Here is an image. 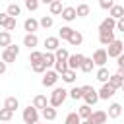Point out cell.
Returning <instances> with one entry per match:
<instances>
[{
  "label": "cell",
  "mask_w": 124,
  "mask_h": 124,
  "mask_svg": "<svg viewBox=\"0 0 124 124\" xmlns=\"http://www.w3.org/2000/svg\"><path fill=\"white\" fill-rule=\"evenodd\" d=\"M66 97H68V91H66L64 87H54L52 93H50V97H48V105L56 108V107H60V105L66 101Z\"/></svg>",
  "instance_id": "cell-1"
},
{
  "label": "cell",
  "mask_w": 124,
  "mask_h": 124,
  "mask_svg": "<svg viewBox=\"0 0 124 124\" xmlns=\"http://www.w3.org/2000/svg\"><path fill=\"white\" fill-rule=\"evenodd\" d=\"M21 116H23V122L25 124H37L39 122V108H35V107L29 105V107L23 108V114Z\"/></svg>",
  "instance_id": "cell-2"
},
{
  "label": "cell",
  "mask_w": 124,
  "mask_h": 124,
  "mask_svg": "<svg viewBox=\"0 0 124 124\" xmlns=\"http://www.w3.org/2000/svg\"><path fill=\"white\" fill-rule=\"evenodd\" d=\"M107 54H108V58H118L120 54H124V43L118 41V39H114V41L108 45Z\"/></svg>",
  "instance_id": "cell-3"
},
{
  "label": "cell",
  "mask_w": 124,
  "mask_h": 124,
  "mask_svg": "<svg viewBox=\"0 0 124 124\" xmlns=\"http://www.w3.org/2000/svg\"><path fill=\"white\" fill-rule=\"evenodd\" d=\"M83 89V101H85V105H95L97 101H99V91H95L91 85H83L81 87Z\"/></svg>",
  "instance_id": "cell-4"
},
{
  "label": "cell",
  "mask_w": 124,
  "mask_h": 124,
  "mask_svg": "<svg viewBox=\"0 0 124 124\" xmlns=\"http://www.w3.org/2000/svg\"><path fill=\"white\" fill-rule=\"evenodd\" d=\"M17 54H19V46H17V45H10L8 48H4L2 60H4L6 64H10V62H14V60L17 58Z\"/></svg>",
  "instance_id": "cell-5"
},
{
  "label": "cell",
  "mask_w": 124,
  "mask_h": 124,
  "mask_svg": "<svg viewBox=\"0 0 124 124\" xmlns=\"http://www.w3.org/2000/svg\"><path fill=\"white\" fill-rule=\"evenodd\" d=\"M93 62H95V66L103 68V66L108 62V54H107V48H97V50L93 52Z\"/></svg>",
  "instance_id": "cell-6"
},
{
  "label": "cell",
  "mask_w": 124,
  "mask_h": 124,
  "mask_svg": "<svg viewBox=\"0 0 124 124\" xmlns=\"http://www.w3.org/2000/svg\"><path fill=\"white\" fill-rule=\"evenodd\" d=\"M58 76H60V74H58L56 70H46L45 76H43V85H45V87H52V85L58 81Z\"/></svg>",
  "instance_id": "cell-7"
},
{
  "label": "cell",
  "mask_w": 124,
  "mask_h": 124,
  "mask_svg": "<svg viewBox=\"0 0 124 124\" xmlns=\"http://www.w3.org/2000/svg\"><path fill=\"white\" fill-rule=\"evenodd\" d=\"M114 29H116V19H112L110 16L105 17L99 23V33H108V31H114Z\"/></svg>",
  "instance_id": "cell-8"
},
{
  "label": "cell",
  "mask_w": 124,
  "mask_h": 124,
  "mask_svg": "<svg viewBox=\"0 0 124 124\" xmlns=\"http://www.w3.org/2000/svg\"><path fill=\"white\" fill-rule=\"evenodd\" d=\"M91 124H105L107 120H108V114L105 112V110H93V114L87 118Z\"/></svg>",
  "instance_id": "cell-9"
},
{
  "label": "cell",
  "mask_w": 124,
  "mask_h": 124,
  "mask_svg": "<svg viewBox=\"0 0 124 124\" xmlns=\"http://www.w3.org/2000/svg\"><path fill=\"white\" fill-rule=\"evenodd\" d=\"M83 58H85V56L79 54V52H78V54H70V56H68V68H70V70H78V68H81Z\"/></svg>",
  "instance_id": "cell-10"
},
{
  "label": "cell",
  "mask_w": 124,
  "mask_h": 124,
  "mask_svg": "<svg viewBox=\"0 0 124 124\" xmlns=\"http://www.w3.org/2000/svg\"><path fill=\"white\" fill-rule=\"evenodd\" d=\"M116 93V89L107 81V83H103V87H101V91H99V99H103V101H108L112 95Z\"/></svg>",
  "instance_id": "cell-11"
},
{
  "label": "cell",
  "mask_w": 124,
  "mask_h": 124,
  "mask_svg": "<svg viewBox=\"0 0 124 124\" xmlns=\"http://www.w3.org/2000/svg\"><path fill=\"white\" fill-rule=\"evenodd\" d=\"M45 46H46L48 52H56L60 48V39L58 37H46L45 39Z\"/></svg>",
  "instance_id": "cell-12"
},
{
  "label": "cell",
  "mask_w": 124,
  "mask_h": 124,
  "mask_svg": "<svg viewBox=\"0 0 124 124\" xmlns=\"http://www.w3.org/2000/svg\"><path fill=\"white\" fill-rule=\"evenodd\" d=\"M39 27H41V25H39V19H35V17H27V19L23 21V29H25L27 33H35Z\"/></svg>",
  "instance_id": "cell-13"
},
{
  "label": "cell",
  "mask_w": 124,
  "mask_h": 124,
  "mask_svg": "<svg viewBox=\"0 0 124 124\" xmlns=\"http://www.w3.org/2000/svg\"><path fill=\"white\" fill-rule=\"evenodd\" d=\"M60 16H62V19H64V21H74V19L78 17V14H76V8H74V6H66V8L62 10V14H60Z\"/></svg>",
  "instance_id": "cell-14"
},
{
  "label": "cell",
  "mask_w": 124,
  "mask_h": 124,
  "mask_svg": "<svg viewBox=\"0 0 124 124\" xmlns=\"http://www.w3.org/2000/svg\"><path fill=\"white\" fill-rule=\"evenodd\" d=\"M23 45H25V46H29V48L33 50V48L39 45V37H37L35 33H27V35L23 37Z\"/></svg>",
  "instance_id": "cell-15"
},
{
  "label": "cell",
  "mask_w": 124,
  "mask_h": 124,
  "mask_svg": "<svg viewBox=\"0 0 124 124\" xmlns=\"http://www.w3.org/2000/svg\"><path fill=\"white\" fill-rule=\"evenodd\" d=\"M108 16L112 17V19H120V17H124V6H120V4H114L110 10H108Z\"/></svg>",
  "instance_id": "cell-16"
},
{
  "label": "cell",
  "mask_w": 124,
  "mask_h": 124,
  "mask_svg": "<svg viewBox=\"0 0 124 124\" xmlns=\"http://www.w3.org/2000/svg\"><path fill=\"white\" fill-rule=\"evenodd\" d=\"M33 107L35 108H45V107H48V99H46V95H35L33 97Z\"/></svg>",
  "instance_id": "cell-17"
},
{
  "label": "cell",
  "mask_w": 124,
  "mask_h": 124,
  "mask_svg": "<svg viewBox=\"0 0 124 124\" xmlns=\"http://www.w3.org/2000/svg\"><path fill=\"white\" fill-rule=\"evenodd\" d=\"M107 114H108V118H118V116L122 114V107H120V103H110Z\"/></svg>",
  "instance_id": "cell-18"
},
{
  "label": "cell",
  "mask_w": 124,
  "mask_h": 124,
  "mask_svg": "<svg viewBox=\"0 0 124 124\" xmlns=\"http://www.w3.org/2000/svg\"><path fill=\"white\" fill-rule=\"evenodd\" d=\"M112 41H114V31H108V33H99V43H101L103 46H108Z\"/></svg>",
  "instance_id": "cell-19"
},
{
  "label": "cell",
  "mask_w": 124,
  "mask_h": 124,
  "mask_svg": "<svg viewBox=\"0 0 124 124\" xmlns=\"http://www.w3.org/2000/svg\"><path fill=\"white\" fill-rule=\"evenodd\" d=\"M41 114H43L45 120H54V118H56V108L48 105V107H45V108L41 110Z\"/></svg>",
  "instance_id": "cell-20"
},
{
  "label": "cell",
  "mask_w": 124,
  "mask_h": 124,
  "mask_svg": "<svg viewBox=\"0 0 124 124\" xmlns=\"http://www.w3.org/2000/svg\"><path fill=\"white\" fill-rule=\"evenodd\" d=\"M12 45V33L10 31H0V46L8 48Z\"/></svg>",
  "instance_id": "cell-21"
},
{
  "label": "cell",
  "mask_w": 124,
  "mask_h": 124,
  "mask_svg": "<svg viewBox=\"0 0 124 124\" xmlns=\"http://www.w3.org/2000/svg\"><path fill=\"white\" fill-rule=\"evenodd\" d=\"M68 43H70L72 46H79V45L83 43V35H81L79 31H74V33H72V37L68 39Z\"/></svg>",
  "instance_id": "cell-22"
},
{
  "label": "cell",
  "mask_w": 124,
  "mask_h": 124,
  "mask_svg": "<svg viewBox=\"0 0 124 124\" xmlns=\"http://www.w3.org/2000/svg\"><path fill=\"white\" fill-rule=\"evenodd\" d=\"M108 83H110L114 89H122V83H124V79H122L118 74H110V78H108Z\"/></svg>",
  "instance_id": "cell-23"
},
{
  "label": "cell",
  "mask_w": 124,
  "mask_h": 124,
  "mask_svg": "<svg viewBox=\"0 0 124 124\" xmlns=\"http://www.w3.org/2000/svg\"><path fill=\"white\" fill-rule=\"evenodd\" d=\"M4 107L16 112V108H19V101H17V97H6V101H4Z\"/></svg>",
  "instance_id": "cell-24"
},
{
  "label": "cell",
  "mask_w": 124,
  "mask_h": 124,
  "mask_svg": "<svg viewBox=\"0 0 124 124\" xmlns=\"http://www.w3.org/2000/svg\"><path fill=\"white\" fill-rule=\"evenodd\" d=\"M78 114H79V118H81V120H87V118L93 114V110H91V107H89V105H81V107L78 108Z\"/></svg>",
  "instance_id": "cell-25"
},
{
  "label": "cell",
  "mask_w": 124,
  "mask_h": 124,
  "mask_svg": "<svg viewBox=\"0 0 124 124\" xmlns=\"http://www.w3.org/2000/svg\"><path fill=\"white\" fill-rule=\"evenodd\" d=\"M74 31H76V29H72L70 25H64V27H60V31H58V39H66V41H68Z\"/></svg>",
  "instance_id": "cell-26"
},
{
  "label": "cell",
  "mask_w": 124,
  "mask_h": 124,
  "mask_svg": "<svg viewBox=\"0 0 124 124\" xmlns=\"http://www.w3.org/2000/svg\"><path fill=\"white\" fill-rule=\"evenodd\" d=\"M93 66H95L93 58H87V56H85V58H83V62H81V68H79V70H81L83 74H89V72L93 70Z\"/></svg>",
  "instance_id": "cell-27"
},
{
  "label": "cell",
  "mask_w": 124,
  "mask_h": 124,
  "mask_svg": "<svg viewBox=\"0 0 124 124\" xmlns=\"http://www.w3.org/2000/svg\"><path fill=\"white\" fill-rule=\"evenodd\" d=\"M43 62L46 64V68L54 66V64H56V54H54V52H48V50H46V52H45V56H43Z\"/></svg>",
  "instance_id": "cell-28"
},
{
  "label": "cell",
  "mask_w": 124,
  "mask_h": 124,
  "mask_svg": "<svg viewBox=\"0 0 124 124\" xmlns=\"http://www.w3.org/2000/svg\"><path fill=\"white\" fill-rule=\"evenodd\" d=\"M108 78H110V74H108V70H107L105 66L97 70V79H99L101 83H107V81H108Z\"/></svg>",
  "instance_id": "cell-29"
},
{
  "label": "cell",
  "mask_w": 124,
  "mask_h": 124,
  "mask_svg": "<svg viewBox=\"0 0 124 124\" xmlns=\"http://www.w3.org/2000/svg\"><path fill=\"white\" fill-rule=\"evenodd\" d=\"M60 76H62V79H64L66 83H74V81H76V70H70V68H68V70L62 72Z\"/></svg>",
  "instance_id": "cell-30"
},
{
  "label": "cell",
  "mask_w": 124,
  "mask_h": 124,
  "mask_svg": "<svg viewBox=\"0 0 124 124\" xmlns=\"http://www.w3.org/2000/svg\"><path fill=\"white\" fill-rule=\"evenodd\" d=\"M48 10H50V16H58V14H62V10H64V6H62V2H52L50 6H48Z\"/></svg>",
  "instance_id": "cell-31"
},
{
  "label": "cell",
  "mask_w": 124,
  "mask_h": 124,
  "mask_svg": "<svg viewBox=\"0 0 124 124\" xmlns=\"http://www.w3.org/2000/svg\"><path fill=\"white\" fill-rule=\"evenodd\" d=\"M6 14H8L10 17H17V16L21 14V8H19L17 4H10V6L6 8Z\"/></svg>",
  "instance_id": "cell-32"
},
{
  "label": "cell",
  "mask_w": 124,
  "mask_h": 124,
  "mask_svg": "<svg viewBox=\"0 0 124 124\" xmlns=\"http://www.w3.org/2000/svg\"><path fill=\"white\" fill-rule=\"evenodd\" d=\"M52 23H54L52 16H43V17L39 19V25H41L43 29H48V27H52Z\"/></svg>",
  "instance_id": "cell-33"
},
{
  "label": "cell",
  "mask_w": 124,
  "mask_h": 124,
  "mask_svg": "<svg viewBox=\"0 0 124 124\" xmlns=\"http://www.w3.org/2000/svg\"><path fill=\"white\" fill-rule=\"evenodd\" d=\"M43 56H45V52H39V50H31V54H29V62H31V64L43 62Z\"/></svg>",
  "instance_id": "cell-34"
},
{
  "label": "cell",
  "mask_w": 124,
  "mask_h": 124,
  "mask_svg": "<svg viewBox=\"0 0 124 124\" xmlns=\"http://www.w3.org/2000/svg\"><path fill=\"white\" fill-rule=\"evenodd\" d=\"M64 124H81V118H79V114H78V112H70V114L66 116Z\"/></svg>",
  "instance_id": "cell-35"
},
{
  "label": "cell",
  "mask_w": 124,
  "mask_h": 124,
  "mask_svg": "<svg viewBox=\"0 0 124 124\" xmlns=\"http://www.w3.org/2000/svg\"><path fill=\"white\" fill-rule=\"evenodd\" d=\"M76 14H78V17H87L89 16V6L87 4H79L76 8Z\"/></svg>",
  "instance_id": "cell-36"
},
{
  "label": "cell",
  "mask_w": 124,
  "mask_h": 124,
  "mask_svg": "<svg viewBox=\"0 0 124 124\" xmlns=\"http://www.w3.org/2000/svg\"><path fill=\"white\" fill-rule=\"evenodd\" d=\"M68 95H70L74 101L83 99V89H81V87H72V91H68Z\"/></svg>",
  "instance_id": "cell-37"
},
{
  "label": "cell",
  "mask_w": 124,
  "mask_h": 124,
  "mask_svg": "<svg viewBox=\"0 0 124 124\" xmlns=\"http://www.w3.org/2000/svg\"><path fill=\"white\" fill-rule=\"evenodd\" d=\"M12 116H14V110H10V108H6V107L0 108V120L8 122V120H12Z\"/></svg>",
  "instance_id": "cell-38"
},
{
  "label": "cell",
  "mask_w": 124,
  "mask_h": 124,
  "mask_svg": "<svg viewBox=\"0 0 124 124\" xmlns=\"http://www.w3.org/2000/svg\"><path fill=\"white\" fill-rule=\"evenodd\" d=\"M54 70H56L58 74L66 72V70H68V60H56V64H54Z\"/></svg>",
  "instance_id": "cell-39"
},
{
  "label": "cell",
  "mask_w": 124,
  "mask_h": 124,
  "mask_svg": "<svg viewBox=\"0 0 124 124\" xmlns=\"http://www.w3.org/2000/svg\"><path fill=\"white\" fill-rule=\"evenodd\" d=\"M31 70L35 74H45L46 72V64L45 62H37V64H31Z\"/></svg>",
  "instance_id": "cell-40"
},
{
  "label": "cell",
  "mask_w": 124,
  "mask_h": 124,
  "mask_svg": "<svg viewBox=\"0 0 124 124\" xmlns=\"http://www.w3.org/2000/svg\"><path fill=\"white\" fill-rule=\"evenodd\" d=\"M54 54H56V60H68V56H70V54H68V50H66L64 46H60Z\"/></svg>",
  "instance_id": "cell-41"
},
{
  "label": "cell",
  "mask_w": 124,
  "mask_h": 124,
  "mask_svg": "<svg viewBox=\"0 0 124 124\" xmlns=\"http://www.w3.org/2000/svg\"><path fill=\"white\" fill-rule=\"evenodd\" d=\"M25 8H27L29 12H35V10L39 8V0H27V2H25Z\"/></svg>",
  "instance_id": "cell-42"
},
{
  "label": "cell",
  "mask_w": 124,
  "mask_h": 124,
  "mask_svg": "<svg viewBox=\"0 0 124 124\" xmlns=\"http://www.w3.org/2000/svg\"><path fill=\"white\" fill-rule=\"evenodd\" d=\"M4 29H6V31H14V29H16V17H8Z\"/></svg>",
  "instance_id": "cell-43"
},
{
  "label": "cell",
  "mask_w": 124,
  "mask_h": 124,
  "mask_svg": "<svg viewBox=\"0 0 124 124\" xmlns=\"http://www.w3.org/2000/svg\"><path fill=\"white\" fill-rule=\"evenodd\" d=\"M99 6H101L103 10H110V8L114 6V0H99Z\"/></svg>",
  "instance_id": "cell-44"
},
{
  "label": "cell",
  "mask_w": 124,
  "mask_h": 124,
  "mask_svg": "<svg viewBox=\"0 0 124 124\" xmlns=\"http://www.w3.org/2000/svg\"><path fill=\"white\" fill-rule=\"evenodd\" d=\"M8 17H10L8 14H2V12H0V25H2V27L6 25V21H8Z\"/></svg>",
  "instance_id": "cell-45"
},
{
  "label": "cell",
  "mask_w": 124,
  "mask_h": 124,
  "mask_svg": "<svg viewBox=\"0 0 124 124\" xmlns=\"http://www.w3.org/2000/svg\"><path fill=\"white\" fill-rule=\"evenodd\" d=\"M116 29H118V31H122V33H124V17H120V19H118V21H116Z\"/></svg>",
  "instance_id": "cell-46"
},
{
  "label": "cell",
  "mask_w": 124,
  "mask_h": 124,
  "mask_svg": "<svg viewBox=\"0 0 124 124\" xmlns=\"http://www.w3.org/2000/svg\"><path fill=\"white\" fill-rule=\"evenodd\" d=\"M116 64H118V68H124V54H120L116 58Z\"/></svg>",
  "instance_id": "cell-47"
},
{
  "label": "cell",
  "mask_w": 124,
  "mask_h": 124,
  "mask_svg": "<svg viewBox=\"0 0 124 124\" xmlns=\"http://www.w3.org/2000/svg\"><path fill=\"white\" fill-rule=\"evenodd\" d=\"M6 68H8V64H6L4 60H0V76H2L4 72H6Z\"/></svg>",
  "instance_id": "cell-48"
},
{
  "label": "cell",
  "mask_w": 124,
  "mask_h": 124,
  "mask_svg": "<svg viewBox=\"0 0 124 124\" xmlns=\"http://www.w3.org/2000/svg\"><path fill=\"white\" fill-rule=\"evenodd\" d=\"M116 74H118V76L124 79V68H118V72H116Z\"/></svg>",
  "instance_id": "cell-49"
},
{
  "label": "cell",
  "mask_w": 124,
  "mask_h": 124,
  "mask_svg": "<svg viewBox=\"0 0 124 124\" xmlns=\"http://www.w3.org/2000/svg\"><path fill=\"white\" fill-rule=\"evenodd\" d=\"M41 2H43V4H48V6H50V4L54 2V0H41Z\"/></svg>",
  "instance_id": "cell-50"
},
{
  "label": "cell",
  "mask_w": 124,
  "mask_h": 124,
  "mask_svg": "<svg viewBox=\"0 0 124 124\" xmlns=\"http://www.w3.org/2000/svg\"><path fill=\"white\" fill-rule=\"evenodd\" d=\"M81 124H91V122L89 120H81Z\"/></svg>",
  "instance_id": "cell-51"
},
{
  "label": "cell",
  "mask_w": 124,
  "mask_h": 124,
  "mask_svg": "<svg viewBox=\"0 0 124 124\" xmlns=\"http://www.w3.org/2000/svg\"><path fill=\"white\" fill-rule=\"evenodd\" d=\"M122 91H124V83H122Z\"/></svg>",
  "instance_id": "cell-52"
},
{
  "label": "cell",
  "mask_w": 124,
  "mask_h": 124,
  "mask_svg": "<svg viewBox=\"0 0 124 124\" xmlns=\"http://www.w3.org/2000/svg\"><path fill=\"white\" fill-rule=\"evenodd\" d=\"M56 2H62V0H56Z\"/></svg>",
  "instance_id": "cell-53"
},
{
  "label": "cell",
  "mask_w": 124,
  "mask_h": 124,
  "mask_svg": "<svg viewBox=\"0 0 124 124\" xmlns=\"http://www.w3.org/2000/svg\"><path fill=\"white\" fill-rule=\"evenodd\" d=\"M25 2H27V0H25Z\"/></svg>",
  "instance_id": "cell-54"
},
{
  "label": "cell",
  "mask_w": 124,
  "mask_h": 124,
  "mask_svg": "<svg viewBox=\"0 0 124 124\" xmlns=\"http://www.w3.org/2000/svg\"><path fill=\"white\" fill-rule=\"evenodd\" d=\"M37 124H39V122H37Z\"/></svg>",
  "instance_id": "cell-55"
}]
</instances>
